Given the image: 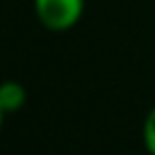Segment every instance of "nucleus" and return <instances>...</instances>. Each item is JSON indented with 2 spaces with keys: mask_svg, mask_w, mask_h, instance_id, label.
Masks as SVG:
<instances>
[{
  "mask_svg": "<svg viewBox=\"0 0 155 155\" xmlns=\"http://www.w3.org/2000/svg\"><path fill=\"white\" fill-rule=\"evenodd\" d=\"M85 0H34L36 19L51 31H65L80 22Z\"/></svg>",
  "mask_w": 155,
  "mask_h": 155,
  "instance_id": "f257e3e1",
  "label": "nucleus"
},
{
  "mask_svg": "<svg viewBox=\"0 0 155 155\" xmlns=\"http://www.w3.org/2000/svg\"><path fill=\"white\" fill-rule=\"evenodd\" d=\"M24 102H27V92L17 80H2L0 82V104L7 114L22 109Z\"/></svg>",
  "mask_w": 155,
  "mask_h": 155,
  "instance_id": "f03ea898",
  "label": "nucleus"
},
{
  "mask_svg": "<svg viewBox=\"0 0 155 155\" xmlns=\"http://www.w3.org/2000/svg\"><path fill=\"white\" fill-rule=\"evenodd\" d=\"M143 143H145V150L150 155H155V107L145 114V121H143Z\"/></svg>",
  "mask_w": 155,
  "mask_h": 155,
  "instance_id": "7ed1b4c3",
  "label": "nucleus"
},
{
  "mask_svg": "<svg viewBox=\"0 0 155 155\" xmlns=\"http://www.w3.org/2000/svg\"><path fill=\"white\" fill-rule=\"evenodd\" d=\"M5 114H7V111H5V109H2V104H0V131H2V121H5Z\"/></svg>",
  "mask_w": 155,
  "mask_h": 155,
  "instance_id": "20e7f679",
  "label": "nucleus"
}]
</instances>
